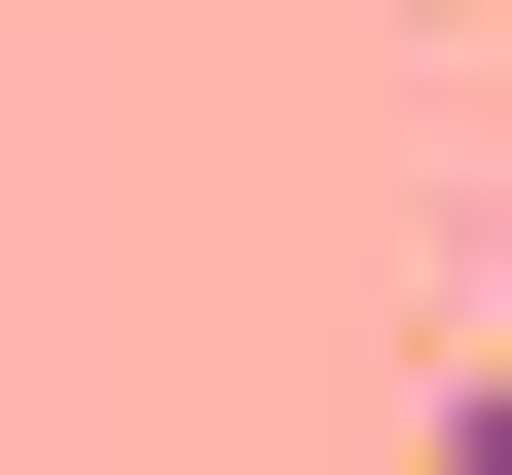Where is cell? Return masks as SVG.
I'll use <instances>...</instances> for the list:
<instances>
[{"instance_id": "6da1fadb", "label": "cell", "mask_w": 512, "mask_h": 475, "mask_svg": "<svg viewBox=\"0 0 512 475\" xmlns=\"http://www.w3.org/2000/svg\"><path fill=\"white\" fill-rule=\"evenodd\" d=\"M439 475H512V329H476V366H439Z\"/></svg>"}]
</instances>
